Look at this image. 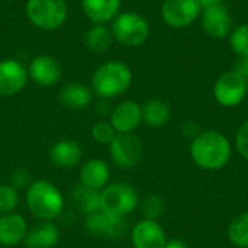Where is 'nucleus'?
<instances>
[{
	"instance_id": "15",
	"label": "nucleus",
	"mask_w": 248,
	"mask_h": 248,
	"mask_svg": "<svg viewBox=\"0 0 248 248\" xmlns=\"http://www.w3.org/2000/svg\"><path fill=\"white\" fill-rule=\"evenodd\" d=\"M80 185L93 190H102L109 185L110 169L109 164L102 158H92L81 164L78 171Z\"/></svg>"
},
{
	"instance_id": "18",
	"label": "nucleus",
	"mask_w": 248,
	"mask_h": 248,
	"mask_svg": "<svg viewBox=\"0 0 248 248\" xmlns=\"http://www.w3.org/2000/svg\"><path fill=\"white\" fill-rule=\"evenodd\" d=\"M122 0H81V9L93 25H106L121 13Z\"/></svg>"
},
{
	"instance_id": "29",
	"label": "nucleus",
	"mask_w": 248,
	"mask_h": 248,
	"mask_svg": "<svg viewBox=\"0 0 248 248\" xmlns=\"http://www.w3.org/2000/svg\"><path fill=\"white\" fill-rule=\"evenodd\" d=\"M92 138L96 144L99 145H109L113 138L116 137V131L110 125V122L106 121H99L92 126Z\"/></svg>"
},
{
	"instance_id": "36",
	"label": "nucleus",
	"mask_w": 248,
	"mask_h": 248,
	"mask_svg": "<svg viewBox=\"0 0 248 248\" xmlns=\"http://www.w3.org/2000/svg\"><path fill=\"white\" fill-rule=\"evenodd\" d=\"M201 7L202 9H206V7H211V6H217V4H221L222 0H198Z\"/></svg>"
},
{
	"instance_id": "12",
	"label": "nucleus",
	"mask_w": 248,
	"mask_h": 248,
	"mask_svg": "<svg viewBox=\"0 0 248 248\" xmlns=\"http://www.w3.org/2000/svg\"><path fill=\"white\" fill-rule=\"evenodd\" d=\"M26 68L29 78L41 87L55 86L60 81L62 73L60 62L48 54H39L33 57Z\"/></svg>"
},
{
	"instance_id": "5",
	"label": "nucleus",
	"mask_w": 248,
	"mask_h": 248,
	"mask_svg": "<svg viewBox=\"0 0 248 248\" xmlns=\"http://www.w3.org/2000/svg\"><path fill=\"white\" fill-rule=\"evenodd\" d=\"M138 203V192L128 183H110L100 190V211L108 215L126 218L137 209Z\"/></svg>"
},
{
	"instance_id": "10",
	"label": "nucleus",
	"mask_w": 248,
	"mask_h": 248,
	"mask_svg": "<svg viewBox=\"0 0 248 248\" xmlns=\"http://www.w3.org/2000/svg\"><path fill=\"white\" fill-rule=\"evenodd\" d=\"M201 25L205 33L214 39H224L232 31V16L227 6L217 4L201 12Z\"/></svg>"
},
{
	"instance_id": "31",
	"label": "nucleus",
	"mask_w": 248,
	"mask_h": 248,
	"mask_svg": "<svg viewBox=\"0 0 248 248\" xmlns=\"http://www.w3.org/2000/svg\"><path fill=\"white\" fill-rule=\"evenodd\" d=\"M235 141H237V150H238V153L243 155V158H246L248 161V121H246L240 126V129L237 132Z\"/></svg>"
},
{
	"instance_id": "17",
	"label": "nucleus",
	"mask_w": 248,
	"mask_h": 248,
	"mask_svg": "<svg viewBox=\"0 0 248 248\" xmlns=\"http://www.w3.org/2000/svg\"><path fill=\"white\" fill-rule=\"evenodd\" d=\"M28 232L26 219L16 212L0 215V246L13 247L23 243Z\"/></svg>"
},
{
	"instance_id": "7",
	"label": "nucleus",
	"mask_w": 248,
	"mask_h": 248,
	"mask_svg": "<svg viewBox=\"0 0 248 248\" xmlns=\"http://www.w3.org/2000/svg\"><path fill=\"white\" fill-rule=\"evenodd\" d=\"M109 154L112 161L124 170L137 167L144 155L141 140L134 134H116L109 144Z\"/></svg>"
},
{
	"instance_id": "16",
	"label": "nucleus",
	"mask_w": 248,
	"mask_h": 248,
	"mask_svg": "<svg viewBox=\"0 0 248 248\" xmlns=\"http://www.w3.org/2000/svg\"><path fill=\"white\" fill-rule=\"evenodd\" d=\"M81 158H83V150L80 144L74 140L57 141L49 151L51 163L61 170L77 167L81 163Z\"/></svg>"
},
{
	"instance_id": "11",
	"label": "nucleus",
	"mask_w": 248,
	"mask_h": 248,
	"mask_svg": "<svg viewBox=\"0 0 248 248\" xmlns=\"http://www.w3.org/2000/svg\"><path fill=\"white\" fill-rule=\"evenodd\" d=\"M29 80L28 68L15 58L0 61V96L9 97L20 93Z\"/></svg>"
},
{
	"instance_id": "4",
	"label": "nucleus",
	"mask_w": 248,
	"mask_h": 248,
	"mask_svg": "<svg viewBox=\"0 0 248 248\" xmlns=\"http://www.w3.org/2000/svg\"><path fill=\"white\" fill-rule=\"evenodd\" d=\"M110 31L116 42H119L124 46L135 48L147 42L151 28L148 20L142 15L134 10H128L121 12L112 20Z\"/></svg>"
},
{
	"instance_id": "33",
	"label": "nucleus",
	"mask_w": 248,
	"mask_h": 248,
	"mask_svg": "<svg viewBox=\"0 0 248 248\" xmlns=\"http://www.w3.org/2000/svg\"><path fill=\"white\" fill-rule=\"evenodd\" d=\"M234 71H237L241 77L248 80V55H241L237 58L235 65H234Z\"/></svg>"
},
{
	"instance_id": "9",
	"label": "nucleus",
	"mask_w": 248,
	"mask_h": 248,
	"mask_svg": "<svg viewBox=\"0 0 248 248\" xmlns=\"http://www.w3.org/2000/svg\"><path fill=\"white\" fill-rule=\"evenodd\" d=\"M201 12L198 0H164L161 4L163 22L174 29L190 26L201 16Z\"/></svg>"
},
{
	"instance_id": "32",
	"label": "nucleus",
	"mask_w": 248,
	"mask_h": 248,
	"mask_svg": "<svg viewBox=\"0 0 248 248\" xmlns=\"http://www.w3.org/2000/svg\"><path fill=\"white\" fill-rule=\"evenodd\" d=\"M182 131H183V135L187 137V138H196L199 134H201V129H199V125L193 121H187L183 124L182 126Z\"/></svg>"
},
{
	"instance_id": "35",
	"label": "nucleus",
	"mask_w": 248,
	"mask_h": 248,
	"mask_svg": "<svg viewBox=\"0 0 248 248\" xmlns=\"http://www.w3.org/2000/svg\"><path fill=\"white\" fill-rule=\"evenodd\" d=\"M164 248H187V246L180 240H170V241L166 243Z\"/></svg>"
},
{
	"instance_id": "6",
	"label": "nucleus",
	"mask_w": 248,
	"mask_h": 248,
	"mask_svg": "<svg viewBox=\"0 0 248 248\" xmlns=\"http://www.w3.org/2000/svg\"><path fill=\"white\" fill-rule=\"evenodd\" d=\"M26 16L29 22L41 31H55L61 28L68 16L65 0H28Z\"/></svg>"
},
{
	"instance_id": "2",
	"label": "nucleus",
	"mask_w": 248,
	"mask_h": 248,
	"mask_svg": "<svg viewBox=\"0 0 248 248\" xmlns=\"http://www.w3.org/2000/svg\"><path fill=\"white\" fill-rule=\"evenodd\" d=\"M29 212L39 221H55L64 212L65 201L60 189L44 179L33 180L25 192Z\"/></svg>"
},
{
	"instance_id": "37",
	"label": "nucleus",
	"mask_w": 248,
	"mask_h": 248,
	"mask_svg": "<svg viewBox=\"0 0 248 248\" xmlns=\"http://www.w3.org/2000/svg\"><path fill=\"white\" fill-rule=\"evenodd\" d=\"M247 94H248V80H247Z\"/></svg>"
},
{
	"instance_id": "21",
	"label": "nucleus",
	"mask_w": 248,
	"mask_h": 248,
	"mask_svg": "<svg viewBox=\"0 0 248 248\" xmlns=\"http://www.w3.org/2000/svg\"><path fill=\"white\" fill-rule=\"evenodd\" d=\"M141 115H142V122H145L148 126L160 128L170 121L171 110L164 100L148 99L147 102H144V105H141Z\"/></svg>"
},
{
	"instance_id": "3",
	"label": "nucleus",
	"mask_w": 248,
	"mask_h": 248,
	"mask_svg": "<svg viewBox=\"0 0 248 248\" xmlns=\"http://www.w3.org/2000/svg\"><path fill=\"white\" fill-rule=\"evenodd\" d=\"M132 84V71L122 61H106L92 76V92L100 99H113L124 94Z\"/></svg>"
},
{
	"instance_id": "22",
	"label": "nucleus",
	"mask_w": 248,
	"mask_h": 248,
	"mask_svg": "<svg viewBox=\"0 0 248 248\" xmlns=\"http://www.w3.org/2000/svg\"><path fill=\"white\" fill-rule=\"evenodd\" d=\"M71 199L74 208L83 217L100 211V190H93L78 185L74 187Z\"/></svg>"
},
{
	"instance_id": "23",
	"label": "nucleus",
	"mask_w": 248,
	"mask_h": 248,
	"mask_svg": "<svg viewBox=\"0 0 248 248\" xmlns=\"http://www.w3.org/2000/svg\"><path fill=\"white\" fill-rule=\"evenodd\" d=\"M84 42L89 51L94 54H103L110 48L113 42V35L110 28H108L106 25H92L86 32Z\"/></svg>"
},
{
	"instance_id": "28",
	"label": "nucleus",
	"mask_w": 248,
	"mask_h": 248,
	"mask_svg": "<svg viewBox=\"0 0 248 248\" xmlns=\"http://www.w3.org/2000/svg\"><path fill=\"white\" fill-rule=\"evenodd\" d=\"M164 201L161 196L158 195H151L148 196L144 202H142V206H141V211H142V215H144V219H150V221H157L163 214H164Z\"/></svg>"
},
{
	"instance_id": "25",
	"label": "nucleus",
	"mask_w": 248,
	"mask_h": 248,
	"mask_svg": "<svg viewBox=\"0 0 248 248\" xmlns=\"http://www.w3.org/2000/svg\"><path fill=\"white\" fill-rule=\"evenodd\" d=\"M20 202V195L16 187L10 183L0 185V215L12 214L16 211Z\"/></svg>"
},
{
	"instance_id": "27",
	"label": "nucleus",
	"mask_w": 248,
	"mask_h": 248,
	"mask_svg": "<svg viewBox=\"0 0 248 248\" xmlns=\"http://www.w3.org/2000/svg\"><path fill=\"white\" fill-rule=\"evenodd\" d=\"M230 45L237 57L248 55V23L238 25L230 33Z\"/></svg>"
},
{
	"instance_id": "1",
	"label": "nucleus",
	"mask_w": 248,
	"mask_h": 248,
	"mask_svg": "<svg viewBox=\"0 0 248 248\" xmlns=\"http://www.w3.org/2000/svg\"><path fill=\"white\" fill-rule=\"evenodd\" d=\"M190 155L203 170H221L231 158V144L218 131H203L192 140Z\"/></svg>"
},
{
	"instance_id": "8",
	"label": "nucleus",
	"mask_w": 248,
	"mask_h": 248,
	"mask_svg": "<svg viewBox=\"0 0 248 248\" xmlns=\"http://www.w3.org/2000/svg\"><path fill=\"white\" fill-rule=\"evenodd\" d=\"M214 96L224 108L238 106L247 96V80L234 70L227 71L215 81Z\"/></svg>"
},
{
	"instance_id": "19",
	"label": "nucleus",
	"mask_w": 248,
	"mask_h": 248,
	"mask_svg": "<svg viewBox=\"0 0 248 248\" xmlns=\"http://www.w3.org/2000/svg\"><path fill=\"white\" fill-rule=\"evenodd\" d=\"M61 237V231L54 221H39L28 230L23 240L26 248H54Z\"/></svg>"
},
{
	"instance_id": "14",
	"label": "nucleus",
	"mask_w": 248,
	"mask_h": 248,
	"mask_svg": "<svg viewBox=\"0 0 248 248\" xmlns=\"http://www.w3.org/2000/svg\"><path fill=\"white\" fill-rule=\"evenodd\" d=\"M131 241L134 248H164L167 238L164 230L157 221L142 219L134 225Z\"/></svg>"
},
{
	"instance_id": "34",
	"label": "nucleus",
	"mask_w": 248,
	"mask_h": 248,
	"mask_svg": "<svg viewBox=\"0 0 248 248\" xmlns=\"http://www.w3.org/2000/svg\"><path fill=\"white\" fill-rule=\"evenodd\" d=\"M112 109H113V108H110V105H109L108 99H102L100 102H97V103H96V110H97V113H99L100 116L110 115Z\"/></svg>"
},
{
	"instance_id": "30",
	"label": "nucleus",
	"mask_w": 248,
	"mask_h": 248,
	"mask_svg": "<svg viewBox=\"0 0 248 248\" xmlns=\"http://www.w3.org/2000/svg\"><path fill=\"white\" fill-rule=\"evenodd\" d=\"M31 183H32L31 182V173L25 167H19L10 174V185L13 187H16L17 190L23 189V187H28Z\"/></svg>"
},
{
	"instance_id": "20",
	"label": "nucleus",
	"mask_w": 248,
	"mask_h": 248,
	"mask_svg": "<svg viewBox=\"0 0 248 248\" xmlns=\"http://www.w3.org/2000/svg\"><path fill=\"white\" fill-rule=\"evenodd\" d=\"M58 99L64 108L71 110H81L92 105L93 92L89 86L83 83L71 81L61 87L58 93Z\"/></svg>"
},
{
	"instance_id": "26",
	"label": "nucleus",
	"mask_w": 248,
	"mask_h": 248,
	"mask_svg": "<svg viewBox=\"0 0 248 248\" xmlns=\"http://www.w3.org/2000/svg\"><path fill=\"white\" fill-rule=\"evenodd\" d=\"M126 232H128V221L125 217H115V215L106 214L103 237L110 238V240H119L125 237Z\"/></svg>"
},
{
	"instance_id": "24",
	"label": "nucleus",
	"mask_w": 248,
	"mask_h": 248,
	"mask_svg": "<svg viewBox=\"0 0 248 248\" xmlns=\"http://www.w3.org/2000/svg\"><path fill=\"white\" fill-rule=\"evenodd\" d=\"M230 241L238 248H248V212L237 215L228 227Z\"/></svg>"
},
{
	"instance_id": "13",
	"label": "nucleus",
	"mask_w": 248,
	"mask_h": 248,
	"mask_svg": "<svg viewBox=\"0 0 248 248\" xmlns=\"http://www.w3.org/2000/svg\"><path fill=\"white\" fill-rule=\"evenodd\" d=\"M109 122L116 134H132L142 122L141 105L134 100L121 102L112 109Z\"/></svg>"
}]
</instances>
